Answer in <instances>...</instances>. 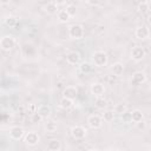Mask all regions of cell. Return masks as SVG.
Instances as JSON below:
<instances>
[{
  "label": "cell",
  "mask_w": 151,
  "mask_h": 151,
  "mask_svg": "<svg viewBox=\"0 0 151 151\" xmlns=\"http://www.w3.org/2000/svg\"><path fill=\"white\" fill-rule=\"evenodd\" d=\"M92 65L97 67H104L109 63V57L104 51H96L92 53Z\"/></svg>",
  "instance_id": "cell-1"
},
{
  "label": "cell",
  "mask_w": 151,
  "mask_h": 151,
  "mask_svg": "<svg viewBox=\"0 0 151 151\" xmlns=\"http://www.w3.org/2000/svg\"><path fill=\"white\" fill-rule=\"evenodd\" d=\"M68 35L72 38V39H83L84 35H85V29H84V26L81 24H72L70 27H68Z\"/></svg>",
  "instance_id": "cell-2"
},
{
  "label": "cell",
  "mask_w": 151,
  "mask_h": 151,
  "mask_svg": "<svg viewBox=\"0 0 151 151\" xmlns=\"http://www.w3.org/2000/svg\"><path fill=\"white\" fill-rule=\"evenodd\" d=\"M15 45V39L12 35H4L0 39V48L4 51H11Z\"/></svg>",
  "instance_id": "cell-3"
},
{
  "label": "cell",
  "mask_w": 151,
  "mask_h": 151,
  "mask_svg": "<svg viewBox=\"0 0 151 151\" xmlns=\"http://www.w3.org/2000/svg\"><path fill=\"white\" fill-rule=\"evenodd\" d=\"M8 133H9V138H11L12 140H20V139L24 138V136H25V130H24L21 126L15 125V126H12V127L9 129Z\"/></svg>",
  "instance_id": "cell-4"
},
{
  "label": "cell",
  "mask_w": 151,
  "mask_h": 151,
  "mask_svg": "<svg viewBox=\"0 0 151 151\" xmlns=\"http://www.w3.org/2000/svg\"><path fill=\"white\" fill-rule=\"evenodd\" d=\"M24 140H25L26 145H28V146H35V145H38V143L40 140V137H39V134L35 131H29V132H27L24 136Z\"/></svg>",
  "instance_id": "cell-5"
},
{
  "label": "cell",
  "mask_w": 151,
  "mask_h": 151,
  "mask_svg": "<svg viewBox=\"0 0 151 151\" xmlns=\"http://www.w3.org/2000/svg\"><path fill=\"white\" fill-rule=\"evenodd\" d=\"M134 35L139 40H146V39L150 38V28L146 25L138 26L136 28V31H134Z\"/></svg>",
  "instance_id": "cell-6"
},
{
  "label": "cell",
  "mask_w": 151,
  "mask_h": 151,
  "mask_svg": "<svg viewBox=\"0 0 151 151\" xmlns=\"http://www.w3.org/2000/svg\"><path fill=\"white\" fill-rule=\"evenodd\" d=\"M103 119H101V117L100 116H98V114H91L88 118H87V124H88V126L91 127V129H93V130H98V129H100L101 126H103Z\"/></svg>",
  "instance_id": "cell-7"
},
{
  "label": "cell",
  "mask_w": 151,
  "mask_h": 151,
  "mask_svg": "<svg viewBox=\"0 0 151 151\" xmlns=\"http://www.w3.org/2000/svg\"><path fill=\"white\" fill-rule=\"evenodd\" d=\"M86 133H87V130L81 125H76L71 129V134L74 139H83L85 138Z\"/></svg>",
  "instance_id": "cell-8"
},
{
  "label": "cell",
  "mask_w": 151,
  "mask_h": 151,
  "mask_svg": "<svg viewBox=\"0 0 151 151\" xmlns=\"http://www.w3.org/2000/svg\"><path fill=\"white\" fill-rule=\"evenodd\" d=\"M81 60V55L77 51H71L66 54V63L70 65H79Z\"/></svg>",
  "instance_id": "cell-9"
},
{
  "label": "cell",
  "mask_w": 151,
  "mask_h": 151,
  "mask_svg": "<svg viewBox=\"0 0 151 151\" xmlns=\"http://www.w3.org/2000/svg\"><path fill=\"white\" fill-rule=\"evenodd\" d=\"M90 91L96 98H100L105 93V86L101 83H93L90 87Z\"/></svg>",
  "instance_id": "cell-10"
},
{
  "label": "cell",
  "mask_w": 151,
  "mask_h": 151,
  "mask_svg": "<svg viewBox=\"0 0 151 151\" xmlns=\"http://www.w3.org/2000/svg\"><path fill=\"white\" fill-rule=\"evenodd\" d=\"M145 57V50L142 46H134L131 51V59L134 61H140Z\"/></svg>",
  "instance_id": "cell-11"
},
{
  "label": "cell",
  "mask_w": 151,
  "mask_h": 151,
  "mask_svg": "<svg viewBox=\"0 0 151 151\" xmlns=\"http://www.w3.org/2000/svg\"><path fill=\"white\" fill-rule=\"evenodd\" d=\"M146 81V76L144 72L142 71H137L132 74V79H131V83L133 85H142L143 83Z\"/></svg>",
  "instance_id": "cell-12"
},
{
  "label": "cell",
  "mask_w": 151,
  "mask_h": 151,
  "mask_svg": "<svg viewBox=\"0 0 151 151\" xmlns=\"http://www.w3.org/2000/svg\"><path fill=\"white\" fill-rule=\"evenodd\" d=\"M35 112H37L42 119H46V118H48V117L51 116V113H52V109H51V106L42 104V105H40V106L37 107V111H35Z\"/></svg>",
  "instance_id": "cell-13"
},
{
  "label": "cell",
  "mask_w": 151,
  "mask_h": 151,
  "mask_svg": "<svg viewBox=\"0 0 151 151\" xmlns=\"http://www.w3.org/2000/svg\"><path fill=\"white\" fill-rule=\"evenodd\" d=\"M77 94H78V90H77L76 86H67L63 92V97L64 98L72 99V100H74L77 98Z\"/></svg>",
  "instance_id": "cell-14"
},
{
  "label": "cell",
  "mask_w": 151,
  "mask_h": 151,
  "mask_svg": "<svg viewBox=\"0 0 151 151\" xmlns=\"http://www.w3.org/2000/svg\"><path fill=\"white\" fill-rule=\"evenodd\" d=\"M61 143L59 139H50L47 142V150L48 151H60Z\"/></svg>",
  "instance_id": "cell-15"
},
{
  "label": "cell",
  "mask_w": 151,
  "mask_h": 151,
  "mask_svg": "<svg viewBox=\"0 0 151 151\" xmlns=\"http://www.w3.org/2000/svg\"><path fill=\"white\" fill-rule=\"evenodd\" d=\"M143 119H144V114H143V112L140 110L136 109V110L131 111V120H132V123L138 124V123L143 122Z\"/></svg>",
  "instance_id": "cell-16"
},
{
  "label": "cell",
  "mask_w": 151,
  "mask_h": 151,
  "mask_svg": "<svg viewBox=\"0 0 151 151\" xmlns=\"http://www.w3.org/2000/svg\"><path fill=\"white\" fill-rule=\"evenodd\" d=\"M79 71L84 74H88L93 71V65L88 61H83V63L79 64Z\"/></svg>",
  "instance_id": "cell-17"
},
{
  "label": "cell",
  "mask_w": 151,
  "mask_h": 151,
  "mask_svg": "<svg viewBox=\"0 0 151 151\" xmlns=\"http://www.w3.org/2000/svg\"><path fill=\"white\" fill-rule=\"evenodd\" d=\"M44 11H45L47 14H55V13H58V6H57L55 1L47 2V4L44 6Z\"/></svg>",
  "instance_id": "cell-18"
},
{
  "label": "cell",
  "mask_w": 151,
  "mask_h": 151,
  "mask_svg": "<svg viewBox=\"0 0 151 151\" xmlns=\"http://www.w3.org/2000/svg\"><path fill=\"white\" fill-rule=\"evenodd\" d=\"M111 71H112V73L114 76L120 77L123 74V72H124V65H123V63H119V61L114 63L112 65V67H111Z\"/></svg>",
  "instance_id": "cell-19"
},
{
  "label": "cell",
  "mask_w": 151,
  "mask_h": 151,
  "mask_svg": "<svg viewBox=\"0 0 151 151\" xmlns=\"http://www.w3.org/2000/svg\"><path fill=\"white\" fill-rule=\"evenodd\" d=\"M59 105H60V107L61 109H64V110H70V109H72L73 107V105H74V100H72V99H67V98H61L60 99V101H59Z\"/></svg>",
  "instance_id": "cell-20"
},
{
  "label": "cell",
  "mask_w": 151,
  "mask_h": 151,
  "mask_svg": "<svg viewBox=\"0 0 151 151\" xmlns=\"http://www.w3.org/2000/svg\"><path fill=\"white\" fill-rule=\"evenodd\" d=\"M5 25L7 27H15L18 25V17L15 15H8L5 18Z\"/></svg>",
  "instance_id": "cell-21"
},
{
  "label": "cell",
  "mask_w": 151,
  "mask_h": 151,
  "mask_svg": "<svg viewBox=\"0 0 151 151\" xmlns=\"http://www.w3.org/2000/svg\"><path fill=\"white\" fill-rule=\"evenodd\" d=\"M137 9L139 13L144 14V13H149L150 11V2L149 1H142L137 5Z\"/></svg>",
  "instance_id": "cell-22"
},
{
  "label": "cell",
  "mask_w": 151,
  "mask_h": 151,
  "mask_svg": "<svg viewBox=\"0 0 151 151\" xmlns=\"http://www.w3.org/2000/svg\"><path fill=\"white\" fill-rule=\"evenodd\" d=\"M57 17H58V20H59L60 22H67V21L71 19V17L67 14V12H66L65 9H60V11H58Z\"/></svg>",
  "instance_id": "cell-23"
},
{
  "label": "cell",
  "mask_w": 151,
  "mask_h": 151,
  "mask_svg": "<svg viewBox=\"0 0 151 151\" xmlns=\"http://www.w3.org/2000/svg\"><path fill=\"white\" fill-rule=\"evenodd\" d=\"M101 119H103V122H107V123L113 122V119H114V112H113L112 110H106V111L103 113Z\"/></svg>",
  "instance_id": "cell-24"
},
{
  "label": "cell",
  "mask_w": 151,
  "mask_h": 151,
  "mask_svg": "<svg viewBox=\"0 0 151 151\" xmlns=\"http://www.w3.org/2000/svg\"><path fill=\"white\" fill-rule=\"evenodd\" d=\"M57 129H58V124H57L55 122H53V120H47V122L45 123V130H46L47 132H55Z\"/></svg>",
  "instance_id": "cell-25"
},
{
  "label": "cell",
  "mask_w": 151,
  "mask_h": 151,
  "mask_svg": "<svg viewBox=\"0 0 151 151\" xmlns=\"http://www.w3.org/2000/svg\"><path fill=\"white\" fill-rule=\"evenodd\" d=\"M114 113H118V114H123L124 112H126L127 111V106L125 105V104H123V103H120V104H117L114 107H113V110H112Z\"/></svg>",
  "instance_id": "cell-26"
},
{
  "label": "cell",
  "mask_w": 151,
  "mask_h": 151,
  "mask_svg": "<svg viewBox=\"0 0 151 151\" xmlns=\"http://www.w3.org/2000/svg\"><path fill=\"white\" fill-rule=\"evenodd\" d=\"M65 11H66V12H67V14L72 18V17H74V15H76V13H77V7H76V5H73V4H68V5L66 6Z\"/></svg>",
  "instance_id": "cell-27"
},
{
  "label": "cell",
  "mask_w": 151,
  "mask_h": 151,
  "mask_svg": "<svg viewBox=\"0 0 151 151\" xmlns=\"http://www.w3.org/2000/svg\"><path fill=\"white\" fill-rule=\"evenodd\" d=\"M96 106L98 109H104L107 106V100L104 99V97H100V98H97L96 99Z\"/></svg>",
  "instance_id": "cell-28"
},
{
  "label": "cell",
  "mask_w": 151,
  "mask_h": 151,
  "mask_svg": "<svg viewBox=\"0 0 151 151\" xmlns=\"http://www.w3.org/2000/svg\"><path fill=\"white\" fill-rule=\"evenodd\" d=\"M120 116H122V122H123V123H125V124L132 123V120H131V112L126 111V112H124V113L120 114Z\"/></svg>",
  "instance_id": "cell-29"
},
{
  "label": "cell",
  "mask_w": 151,
  "mask_h": 151,
  "mask_svg": "<svg viewBox=\"0 0 151 151\" xmlns=\"http://www.w3.org/2000/svg\"><path fill=\"white\" fill-rule=\"evenodd\" d=\"M31 120H32V123H40V122L42 120V118H41L37 112H34V113H32Z\"/></svg>",
  "instance_id": "cell-30"
},
{
  "label": "cell",
  "mask_w": 151,
  "mask_h": 151,
  "mask_svg": "<svg viewBox=\"0 0 151 151\" xmlns=\"http://www.w3.org/2000/svg\"><path fill=\"white\" fill-rule=\"evenodd\" d=\"M87 151H99V150H97V149H90V150H87Z\"/></svg>",
  "instance_id": "cell-31"
},
{
  "label": "cell",
  "mask_w": 151,
  "mask_h": 151,
  "mask_svg": "<svg viewBox=\"0 0 151 151\" xmlns=\"http://www.w3.org/2000/svg\"><path fill=\"white\" fill-rule=\"evenodd\" d=\"M1 94H2V88L0 87V97H1Z\"/></svg>",
  "instance_id": "cell-32"
}]
</instances>
